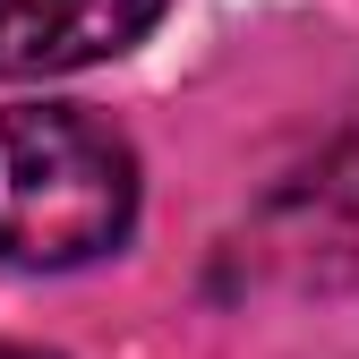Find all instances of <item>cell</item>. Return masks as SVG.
Instances as JSON below:
<instances>
[{"label": "cell", "instance_id": "cell-2", "mask_svg": "<svg viewBox=\"0 0 359 359\" xmlns=\"http://www.w3.org/2000/svg\"><path fill=\"white\" fill-rule=\"evenodd\" d=\"M171 0H0V86L103 69L163 26Z\"/></svg>", "mask_w": 359, "mask_h": 359}, {"label": "cell", "instance_id": "cell-3", "mask_svg": "<svg viewBox=\"0 0 359 359\" xmlns=\"http://www.w3.org/2000/svg\"><path fill=\"white\" fill-rule=\"evenodd\" d=\"M0 359H60V351H34V342H0Z\"/></svg>", "mask_w": 359, "mask_h": 359}, {"label": "cell", "instance_id": "cell-1", "mask_svg": "<svg viewBox=\"0 0 359 359\" xmlns=\"http://www.w3.org/2000/svg\"><path fill=\"white\" fill-rule=\"evenodd\" d=\"M137 154L111 120L69 103L0 111V257L26 274H69L128 240Z\"/></svg>", "mask_w": 359, "mask_h": 359}]
</instances>
